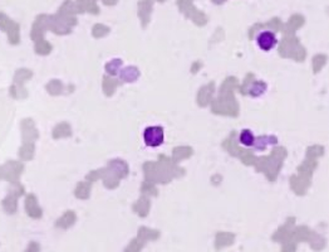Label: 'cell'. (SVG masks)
Returning a JSON list of instances; mask_svg holds the SVG:
<instances>
[{
    "instance_id": "6da1fadb",
    "label": "cell",
    "mask_w": 329,
    "mask_h": 252,
    "mask_svg": "<svg viewBox=\"0 0 329 252\" xmlns=\"http://www.w3.org/2000/svg\"><path fill=\"white\" fill-rule=\"evenodd\" d=\"M23 170H24V165L22 163L9 160L5 164L0 165V181L16 183V182H19Z\"/></svg>"
},
{
    "instance_id": "7a4b0ae2",
    "label": "cell",
    "mask_w": 329,
    "mask_h": 252,
    "mask_svg": "<svg viewBox=\"0 0 329 252\" xmlns=\"http://www.w3.org/2000/svg\"><path fill=\"white\" fill-rule=\"evenodd\" d=\"M24 194V187L16 182V183H11L10 188H9V193L5 197V199L1 202L4 212L8 214H14L16 212V207H18V198L20 195Z\"/></svg>"
},
{
    "instance_id": "3957f363",
    "label": "cell",
    "mask_w": 329,
    "mask_h": 252,
    "mask_svg": "<svg viewBox=\"0 0 329 252\" xmlns=\"http://www.w3.org/2000/svg\"><path fill=\"white\" fill-rule=\"evenodd\" d=\"M144 144L150 148H157L163 144L165 132L161 126H150L143 132Z\"/></svg>"
},
{
    "instance_id": "277c9868",
    "label": "cell",
    "mask_w": 329,
    "mask_h": 252,
    "mask_svg": "<svg viewBox=\"0 0 329 252\" xmlns=\"http://www.w3.org/2000/svg\"><path fill=\"white\" fill-rule=\"evenodd\" d=\"M256 43H258L259 48L261 51H272L278 43V38L275 36V33L270 32V30H263L259 33V36L256 37Z\"/></svg>"
},
{
    "instance_id": "5b68a950",
    "label": "cell",
    "mask_w": 329,
    "mask_h": 252,
    "mask_svg": "<svg viewBox=\"0 0 329 252\" xmlns=\"http://www.w3.org/2000/svg\"><path fill=\"white\" fill-rule=\"evenodd\" d=\"M22 134L23 143H33V140L38 137L36 125H34L32 119H24V120L22 121Z\"/></svg>"
},
{
    "instance_id": "8992f818",
    "label": "cell",
    "mask_w": 329,
    "mask_h": 252,
    "mask_svg": "<svg viewBox=\"0 0 329 252\" xmlns=\"http://www.w3.org/2000/svg\"><path fill=\"white\" fill-rule=\"evenodd\" d=\"M25 211H27L28 216L32 218H41L42 217V209L38 206L37 198L34 194H28L25 197Z\"/></svg>"
},
{
    "instance_id": "52a82bcc",
    "label": "cell",
    "mask_w": 329,
    "mask_h": 252,
    "mask_svg": "<svg viewBox=\"0 0 329 252\" xmlns=\"http://www.w3.org/2000/svg\"><path fill=\"white\" fill-rule=\"evenodd\" d=\"M33 76L32 71H29L28 68H20L15 72L14 74V86L16 87H24V82H27L28 80H30Z\"/></svg>"
},
{
    "instance_id": "ba28073f",
    "label": "cell",
    "mask_w": 329,
    "mask_h": 252,
    "mask_svg": "<svg viewBox=\"0 0 329 252\" xmlns=\"http://www.w3.org/2000/svg\"><path fill=\"white\" fill-rule=\"evenodd\" d=\"M33 154H34V144L33 143H24L19 149V158L24 162L32 159Z\"/></svg>"
},
{
    "instance_id": "9c48e42d",
    "label": "cell",
    "mask_w": 329,
    "mask_h": 252,
    "mask_svg": "<svg viewBox=\"0 0 329 252\" xmlns=\"http://www.w3.org/2000/svg\"><path fill=\"white\" fill-rule=\"evenodd\" d=\"M240 143L245 146H253L255 144V136L250 130H242L241 134H240Z\"/></svg>"
},
{
    "instance_id": "30bf717a",
    "label": "cell",
    "mask_w": 329,
    "mask_h": 252,
    "mask_svg": "<svg viewBox=\"0 0 329 252\" xmlns=\"http://www.w3.org/2000/svg\"><path fill=\"white\" fill-rule=\"evenodd\" d=\"M72 216V213H67L64 216V218H62L59 221V222L57 223L58 226H68V225H71L72 223V219H69V217Z\"/></svg>"
},
{
    "instance_id": "8fae6325",
    "label": "cell",
    "mask_w": 329,
    "mask_h": 252,
    "mask_svg": "<svg viewBox=\"0 0 329 252\" xmlns=\"http://www.w3.org/2000/svg\"><path fill=\"white\" fill-rule=\"evenodd\" d=\"M39 250H41V247H39V245L37 244V242H30V244L28 245L25 252H39Z\"/></svg>"
}]
</instances>
